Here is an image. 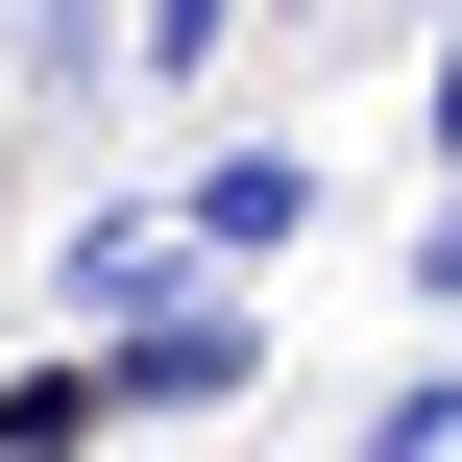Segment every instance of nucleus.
<instances>
[{
    "label": "nucleus",
    "mask_w": 462,
    "mask_h": 462,
    "mask_svg": "<svg viewBox=\"0 0 462 462\" xmlns=\"http://www.w3.org/2000/svg\"><path fill=\"white\" fill-rule=\"evenodd\" d=\"M73 365H97V439H146V414H244V390H268V317H244L219 268H171V292L97 317Z\"/></svg>",
    "instance_id": "obj_1"
},
{
    "label": "nucleus",
    "mask_w": 462,
    "mask_h": 462,
    "mask_svg": "<svg viewBox=\"0 0 462 462\" xmlns=\"http://www.w3.org/2000/svg\"><path fill=\"white\" fill-rule=\"evenodd\" d=\"M171 244H195V268H292V244H317V146H219V171L171 195Z\"/></svg>",
    "instance_id": "obj_2"
},
{
    "label": "nucleus",
    "mask_w": 462,
    "mask_h": 462,
    "mask_svg": "<svg viewBox=\"0 0 462 462\" xmlns=\"http://www.w3.org/2000/svg\"><path fill=\"white\" fill-rule=\"evenodd\" d=\"M171 268H195V244H171V219H146V195H97V219H73V244H49V292H73V341H97V317H146V292H171Z\"/></svg>",
    "instance_id": "obj_3"
},
{
    "label": "nucleus",
    "mask_w": 462,
    "mask_h": 462,
    "mask_svg": "<svg viewBox=\"0 0 462 462\" xmlns=\"http://www.w3.org/2000/svg\"><path fill=\"white\" fill-rule=\"evenodd\" d=\"M0 49H24V122H97V73H122V0H0Z\"/></svg>",
    "instance_id": "obj_4"
},
{
    "label": "nucleus",
    "mask_w": 462,
    "mask_h": 462,
    "mask_svg": "<svg viewBox=\"0 0 462 462\" xmlns=\"http://www.w3.org/2000/svg\"><path fill=\"white\" fill-rule=\"evenodd\" d=\"M97 439V365H24V390H0V462H73Z\"/></svg>",
    "instance_id": "obj_5"
},
{
    "label": "nucleus",
    "mask_w": 462,
    "mask_h": 462,
    "mask_svg": "<svg viewBox=\"0 0 462 462\" xmlns=\"http://www.w3.org/2000/svg\"><path fill=\"white\" fill-rule=\"evenodd\" d=\"M122 49H146V73H219V49H244V0H122Z\"/></svg>",
    "instance_id": "obj_6"
},
{
    "label": "nucleus",
    "mask_w": 462,
    "mask_h": 462,
    "mask_svg": "<svg viewBox=\"0 0 462 462\" xmlns=\"http://www.w3.org/2000/svg\"><path fill=\"white\" fill-rule=\"evenodd\" d=\"M365 462H462V365H414V390L365 414Z\"/></svg>",
    "instance_id": "obj_7"
},
{
    "label": "nucleus",
    "mask_w": 462,
    "mask_h": 462,
    "mask_svg": "<svg viewBox=\"0 0 462 462\" xmlns=\"http://www.w3.org/2000/svg\"><path fill=\"white\" fill-rule=\"evenodd\" d=\"M414 122H439V195H462V49H439V97H414Z\"/></svg>",
    "instance_id": "obj_8"
},
{
    "label": "nucleus",
    "mask_w": 462,
    "mask_h": 462,
    "mask_svg": "<svg viewBox=\"0 0 462 462\" xmlns=\"http://www.w3.org/2000/svg\"><path fill=\"white\" fill-rule=\"evenodd\" d=\"M0 122H24V49H0Z\"/></svg>",
    "instance_id": "obj_9"
}]
</instances>
